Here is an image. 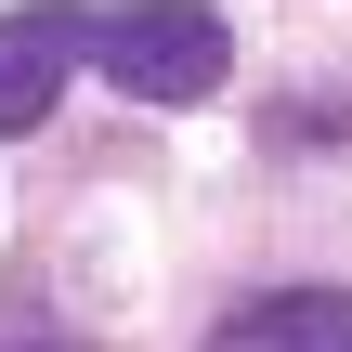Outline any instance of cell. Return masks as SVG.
Returning <instances> with one entry per match:
<instances>
[{
	"label": "cell",
	"mask_w": 352,
	"mask_h": 352,
	"mask_svg": "<svg viewBox=\"0 0 352 352\" xmlns=\"http://www.w3.org/2000/svg\"><path fill=\"white\" fill-rule=\"evenodd\" d=\"M209 352H352V300L340 287H261Z\"/></svg>",
	"instance_id": "obj_3"
},
{
	"label": "cell",
	"mask_w": 352,
	"mask_h": 352,
	"mask_svg": "<svg viewBox=\"0 0 352 352\" xmlns=\"http://www.w3.org/2000/svg\"><path fill=\"white\" fill-rule=\"evenodd\" d=\"M65 65H78V39H65V0H26V13H0V144L52 118Z\"/></svg>",
	"instance_id": "obj_2"
},
{
	"label": "cell",
	"mask_w": 352,
	"mask_h": 352,
	"mask_svg": "<svg viewBox=\"0 0 352 352\" xmlns=\"http://www.w3.org/2000/svg\"><path fill=\"white\" fill-rule=\"evenodd\" d=\"M65 39H78V65H104L131 104H209V91L235 78V39H222L209 0H118V13H78V0H65Z\"/></svg>",
	"instance_id": "obj_1"
}]
</instances>
